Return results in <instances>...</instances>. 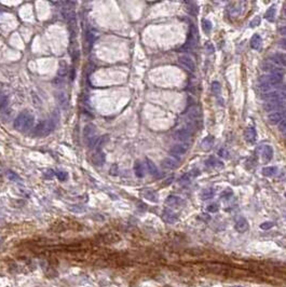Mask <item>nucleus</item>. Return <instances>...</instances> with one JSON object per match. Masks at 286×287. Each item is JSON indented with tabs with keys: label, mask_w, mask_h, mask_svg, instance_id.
Masks as SVG:
<instances>
[{
	"label": "nucleus",
	"mask_w": 286,
	"mask_h": 287,
	"mask_svg": "<svg viewBox=\"0 0 286 287\" xmlns=\"http://www.w3.org/2000/svg\"><path fill=\"white\" fill-rule=\"evenodd\" d=\"M35 122V116L29 111H23L14 120V127L20 132H27L32 129Z\"/></svg>",
	"instance_id": "1"
},
{
	"label": "nucleus",
	"mask_w": 286,
	"mask_h": 287,
	"mask_svg": "<svg viewBox=\"0 0 286 287\" xmlns=\"http://www.w3.org/2000/svg\"><path fill=\"white\" fill-rule=\"evenodd\" d=\"M83 139L89 148H94L95 146H97L98 140H100V137H98L96 127H95L94 124L90 123V124H87V125L84 127Z\"/></svg>",
	"instance_id": "2"
},
{
	"label": "nucleus",
	"mask_w": 286,
	"mask_h": 287,
	"mask_svg": "<svg viewBox=\"0 0 286 287\" xmlns=\"http://www.w3.org/2000/svg\"><path fill=\"white\" fill-rule=\"evenodd\" d=\"M54 127H55V123H54V121H53L52 119H47L45 121L40 122L37 127H35L34 135L39 137L47 136V135H49L52 132Z\"/></svg>",
	"instance_id": "3"
},
{
	"label": "nucleus",
	"mask_w": 286,
	"mask_h": 287,
	"mask_svg": "<svg viewBox=\"0 0 286 287\" xmlns=\"http://www.w3.org/2000/svg\"><path fill=\"white\" fill-rule=\"evenodd\" d=\"M63 15L65 17L66 22L68 24L69 30H70L71 34V38L74 37L76 35V29H77V17H76V13L72 8L70 7H65V9L63 10Z\"/></svg>",
	"instance_id": "4"
},
{
	"label": "nucleus",
	"mask_w": 286,
	"mask_h": 287,
	"mask_svg": "<svg viewBox=\"0 0 286 287\" xmlns=\"http://www.w3.org/2000/svg\"><path fill=\"white\" fill-rule=\"evenodd\" d=\"M95 40V34L92 29H88L84 32V39H83V50L85 53H89L92 50L93 43Z\"/></svg>",
	"instance_id": "5"
},
{
	"label": "nucleus",
	"mask_w": 286,
	"mask_h": 287,
	"mask_svg": "<svg viewBox=\"0 0 286 287\" xmlns=\"http://www.w3.org/2000/svg\"><path fill=\"white\" fill-rule=\"evenodd\" d=\"M174 139L178 140V142H187L190 139L191 137V133L188 129H178L174 132Z\"/></svg>",
	"instance_id": "6"
},
{
	"label": "nucleus",
	"mask_w": 286,
	"mask_h": 287,
	"mask_svg": "<svg viewBox=\"0 0 286 287\" xmlns=\"http://www.w3.org/2000/svg\"><path fill=\"white\" fill-rule=\"evenodd\" d=\"M178 62H179V64H180L181 66L185 67L187 70L193 71L194 69H195V63H194V61L192 60L191 57H190V56L181 55L180 57L178 58Z\"/></svg>",
	"instance_id": "7"
},
{
	"label": "nucleus",
	"mask_w": 286,
	"mask_h": 287,
	"mask_svg": "<svg viewBox=\"0 0 286 287\" xmlns=\"http://www.w3.org/2000/svg\"><path fill=\"white\" fill-rule=\"evenodd\" d=\"M284 107V103L282 100H270L267 103L263 104V109L267 112H271V111H276L278 109H282Z\"/></svg>",
	"instance_id": "8"
},
{
	"label": "nucleus",
	"mask_w": 286,
	"mask_h": 287,
	"mask_svg": "<svg viewBox=\"0 0 286 287\" xmlns=\"http://www.w3.org/2000/svg\"><path fill=\"white\" fill-rule=\"evenodd\" d=\"M282 80H283V72H274V74H270L269 76L266 77L263 81L273 87V85H278V83H281Z\"/></svg>",
	"instance_id": "9"
},
{
	"label": "nucleus",
	"mask_w": 286,
	"mask_h": 287,
	"mask_svg": "<svg viewBox=\"0 0 286 287\" xmlns=\"http://www.w3.org/2000/svg\"><path fill=\"white\" fill-rule=\"evenodd\" d=\"M285 118V114L282 111H275V112H271L269 116H268V122L271 124V125H275V124H278L280 122Z\"/></svg>",
	"instance_id": "10"
},
{
	"label": "nucleus",
	"mask_w": 286,
	"mask_h": 287,
	"mask_svg": "<svg viewBox=\"0 0 286 287\" xmlns=\"http://www.w3.org/2000/svg\"><path fill=\"white\" fill-rule=\"evenodd\" d=\"M105 161H106V158H105L104 152H103L100 149H97V150L94 152V154L92 155L93 164L96 166H102V165H104Z\"/></svg>",
	"instance_id": "11"
},
{
	"label": "nucleus",
	"mask_w": 286,
	"mask_h": 287,
	"mask_svg": "<svg viewBox=\"0 0 286 287\" xmlns=\"http://www.w3.org/2000/svg\"><path fill=\"white\" fill-rule=\"evenodd\" d=\"M188 148H189L188 144H177L171 148L170 152L173 155H183L188 151Z\"/></svg>",
	"instance_id": "12"
},
{
	"label": "nucleus",
	"mask_w": 286,
	"mask_h": 287,
	"mask_svg": "<svg viewBox=\"0 0 286 287\" xmlns=\"http://www.w3.org/2000/svg\"><path fill=\"white\" fill-rule=\"evenodd\" d=\"M187 116L191 121H199L201 118V109L198 106H192L187 112Z\"/></svg>",
	"instance_id": "13"
},
{
	"label": "nucleus",
	"mask_w": 286,
	"mask_h": 287,
	"mask_svg": "<svg viewBox=\"0 0 286 287\" xmlns=\"http://www.w3.org/2000/svg\"><path fill=\"white\" fill-rule=\"evenodd\" d=\"M270 61L272 62L275 66L278 67H284L286 66V56L283 54H274L271 56Z\"/></svg>",
	"instance_id": "14"
},
{
	"label": "nucleus",
	"mask_w": 286,
	"mask_h": 287,
	"mask_svg": "<svg viewBox=\"0 0 286 287\" xmlns=\"http://www.w3.org/2000/svg\"><path fill=\"white\" fill-rule=\"evenodd\" d=\"M235 230L239 232H245L248 230V222L244 217H240L235 221Z\"/></svg>",
	"instance_id": "15"
},
{
	"label": "nucleus",
	"mask_w": 286,
	"mask_h": 287,
	"mask_svg": "<svg viewBox=\"0 0 286 287\" xmlns=\"http://www.w3.org/2000/svg\"><path fill=\"white\" fill-rule=\"evenodd\" d=\"M261 155H263V161H266V162H270L273 158V148L269 145L263 146V151H261Z\"/></svg>",
	"instance_id": "16"
},
{
	"label": "nucleus",
	"mask_w": 286,
	"mask_h": 287,
	"mask_svg": "<svg viewBox=\"0 0 286 287\" xmlns=\"http://www.w3.org/2000/svg\"><path fill=\"white\" fill-rule=\"evenodd\" d=\"M162 217L163 219H164V221H166L168 224H175L176 221H177V216H176L172 211H170V209H165V211L163 212Z\"/></svg>",
	"instance_id": "17"
},
{
	"label": "nucleus",
	"mask_w": 286,
	"mask_h": 287,
	"mask_svg": "<svg viewBox=\"0 0 286 287\" xmlns=\"http://www.w3.org/2000/svg\"><path fill=\"white\" fill-rule=\"evenodd\" d=\"M256 137H257V134H256V130L254 127H248L245 130L244 138L248 142H254L256 140Z\"/></svg>",
	"instance_id": "18"
},
{
	"label": "nucleus",
	"mask_w": 286,
	"mask_h": 287,
	"mask_svg": "<svg viewBox=\"0 0 286 287\" xmlns=\"http://www.w3.org/2000/svg\"><path fill=\"white\" fill-rule=\"evenodd\" d=\"M177 164H178V161L173 158H166L162 161V167L166 169H175L176 166H177Z\"/></svg>",
	"instance_id": "19"
},
{
	"label": "nucleus",
	"mask_w": 286,
	"mask_h": 287,
	"mask_svg": "<svg viewBox=\"0 0 286 287\" xmlns=\"http://www.w3.org/2000/svg\"><path fill=\"white\" fill-rule=\"evenodd\" d=\"M134 172H135V175L138 178H143L145 176V169L142 162H139V161L135 162V164H134Z\"/></svg>",
	"instance_id": "20"
},
{
	"label": "nucleus",
	"mask_w": 286,
	"mask_h": 287,
	"mask_svg": "<svg viewBox=\"0 0 286 287\" xmlns=\"http://www.w3.org/2000/svg\"><path fill=\"white\" fill-rule=\"evenodd\" d=\"M260 45H261V37L258 34H255L252 37V39H251V47L254 50H258Z\"/></svg>",
	"instance_id": "21"
},
{
	"label": "nucleus",
	"mask_w": 286,
	"mask_h": 287,
	"mask_svg": "<svg viewBox=\"0 0 286 287\" xmlns=\"http://www.w3.org/2000/svg\"><path fill=\"white\" fill-rule=\"evenodd\" d=\"M165 203L170 206H177L181 203V200L179 197H176V195H170L166 199Z\"/></svg>",
	"instance_id": "22"
},
{
	"label": "nucleus",
	"mask_w": 286,
	"mask_h": 287,
	"mask_svg": "<svg viewBox=\"0 0 286 287\" xmlns=\"http://www.w3.org/2000/svg\"><path fill=\"white\" fill-rule=\"evenodd\" d=\"M276 172H278V169L275 166H267L263 169V175L266 177H272L276 174Z\"/></svg>",
	"instance_id": "23"
},
{
	"label": "nucleus",
	"mask_w": 286,
	"mask_h": 287,
	"mask_svg": "<svg viewBox=\"0 0 286 287\" xmlns=\"http://www.w3.org/2000/svg\"><path fill=\"white\" fill-rule=\"evenodd\" d=\"M146 165H147L148 172H149L150 174L153 175V176L158 175V167L155 166V164L153 163L152 161L149 160V159H146Z\"/></svg>",
	"instance_id": "24"
},
{
	"label": "nucleus",
	"mask_w": 286,
	"mask_h": 287,
	"mask_svg": "<svg viewBox=\"0 0 286 287\" xmlns=\"http://www.w3.org/2000/svg\"><path fill=\"white\" fill-rule=\"evenodd\" d=\"M215 192H214V189L212 188H208V189H204L200 194V198L202 200H208V199H212L214 197Z\"/></svg>",
	"instance_id": "25"
},
{
	"label": "nucleus",
	"mask_w": 286,
	"mask_h": 287,
	"mask_svg": "<svg viewBox=\"0 0 286 287\" xmlns=\"http://www.w3.org/2000/svg\"><path fill=\"white\" fill-rule=\"evenodd\" d=\"M213 144H214V137L213 136L205 137L202 142V148L204 149V150H208V149L212 148Z\"/></svg>",
	"instance_id": "26"
},
{
	"label": "nucleus",
	"mask_w": 286,
	"mask_h": 287,
	"mask_svg": "<svg viewBox=\"0 0 286 287\" xmlns=\"http://www.w3.org/2000/svg\"><path fill=\"white\" fill-rule=\"evenodd\" d=\"M57 98H58V102H60V105L62 106L64 109H67V107H68V99L66 97V95L64 94V93H58Z\"/></svg>",
	"instance_id": "27"
},
{
	"label": "nucleus",
	"mask_w": 286,
	"mask_h": 287,
	"mask_svg": "<svg viewBox=\"0 0 286 287\" xmlns=\"http://www.w3.org/2000/svg\"><path fill=\"white\" fill-rule=\"evenodd\" d=\"M275 7L272 5L270 8L268 9L267 12L265 13V17L268 20V21H273L274 20V16H275Z\"/></svg>",
	"instance_id": "28"
},
{
	"label": "nucleus",
	"mask_w": 286,
	"mask_h": 287,
	"mask_svg": "<svg viewBox=\"0 0 286 287\" xmlns=\"http://www.w3.org/2000/svg\"><path fill=\"white\" fill-rule=\"evenodd\" d=\"M8 105H9L8 97H7L5 95H3L2 97L0 98V112H3L5 109L8 108Z\"/></svg>",
	"instance_id": "29"
},
{
	"label": "nucleus",
	"mask_w": 286,
	"mask_h": 287,
	"mask_svg": "<svg viewBox=\"0 0 286 287\" xmlns=\"http://www.w3.org/2000/svg\"><path fill=\"white\" fill-rule=\"evenodd\" d=\"M67 66H66V64L64 63V62H60V69H58V78H64V77L67 75Z\"/></svg>",
	"instance_id": "30"
},
{
	"label": "nucleus",
	"mask_w": 286,
	"mask_h": 287,
	"mask_svg": "<svg viewBox=\"0 0 286 287\" xmlns=\"http://www.w3.org/2000/svg\"><path fill=\"white\" fill-rule=\"evenodd\" d=\"M202 28L204 30L205 34H210L211 30H212V23H211L208 20H203L202 21Z\"/></svg>",
	"instance_id": "31"
},
{
	"label": "nucleus",
	"mask_w": 286,
	"mask_h": 287,
	"mask_svg": "<svg viewBox=\"0 0 286 287\" xmlns=\"http://www.w3.org/2000/svg\"><path fill=\"white\" fill-rule=\"evenodd\" d=\"M259 91L263 93H269L271 91V89H272V87H271L270 84H268L266 81H263L261 83L259 84Z\"/></svg>",
	"instance_id": "32"
},
{
	"label": "nucleus",
	"mask_w": 286,
	"mask_h": 287,
	"mask_svg": "<svg viewBox=\"0 0 286 287\" xmlns=\"http://www.w3.org/2000/svg\"><path fill=\"white\" fill-rule=\"evenodd\" d=\"M212 92L215 95H220L221 93V87L217 81H214L212 83Z\"/></svg>",
	"instance_id": "33"
},
{
	"label": "nucleus",
	"mask_w": 286,
	"mask_h": 287,
	"mask_svg": "<svg viewBox=\"0 0 286 287\" xmlns=\"http://www.w3.org/2000/svg\"><path fill=\"white\" fill-rule=\"evenodd\" d=\"M7 176H8V178L10 179V180H12V182H19V180H21V179H20V177L12 171H8V173H7Z\"/></svg>",
	"instance_id": "34"
},
{
	"label": "nucleus",
	"mask_w": 286,
	"mask_h": 287,
	"mask_svg": "<svg viewBox=\"0 0 286 287\" xmlns=\"http://www.w3.org/2000/svg\"><path fill=\"white\" fill-rule=\"evenodd\" d=\"M232 195H233V191H232V189H230V188L223 190V192H221V198L223 199H229L230 197H232Z\"/></svg>",
	"instance_id": "35"
},
{
	"label": "nucleus",
	"mask_w": 286,
	"mask_h": 287,
	"mask_svg": "<svg viewBox=\"0 0 286 287\" xmlns=\"http://www.w3.org/2000/svg\"><path fill=\"white\" fill-rule=\"evenodd\" d=\"M145 198L147 199V200L152 201V202H157L158 201L157 195H155L153 192H151V191H147V192L145 193Z\"/></svg>",
	"instance_id": "36"
},
{
	"label": "nucleus",
	"mask_w": 286,
	"mask_h": 287,
	"mask_svg": "<svg viewBox=\"0 0 286 287\" xmlns=\"http://www.w3.org/2000/svg\"><path fill=\"white\" fill-rule=\"evenodd\" d=\"M56 176H57V178L60 179V180H62V182H65L66 179L68 178V174L63 171H58L57 173H56Z\"/></svg>",
	"instance_id": "37"
},
{
	"label": "nucleus",
	"mask_w": 286,
	"mask_h": 287,
	"mask_svg": "<svg viewBox=\"0 0 286 287\" xmlns=\"http://www.w3.org/2000/svg\"><path fill=\"white\" fill-rule=\"evenodd\" d=\"M273 226H274V224H273L272 221H266V222L260 224V228H261L263 230H269V229H271Z\"/></svg>",
	"instance_id": "38"
},
{
	"label": "nucleus",
	"mask_w": 286,
	"mask_h": 287,
	"mask_svg": "<svg viewBox=\"0 0 286 287\" xmlns=\"http://www.w3.org/2000/svg\"><path fill=\"white\" fill-rule=\"evenodd\" d=\"M278 129L280 132H285L286 131V117L278 124Z\"/></svg>",
	"instance_id": "39"
},
{
	"label": "nucleus",
	"mask_w": 286,
	"mask_h": 287,
	"mask_svg": "<svg viewBox=\"0 0 286 287\" xmlns=\"http://www.w3.org/2000/svg\"><path fill=\"white\" fill-rule=\"evenodd\" d=\"M188 5H190V7H188V11H189L191 14H197L198 12V7L194 5V2H188Z\"/></svg>",
	"instance_id": "40"
},
{
	"label": "nucleus",
	"mask_w": 286,
	"mask_h": 287,
	"mask_svg": "<svg viewBox=\"0 0 286 287\" xmlns=\"http://www.w3.org/2000/svg\"><path fill=\"white\" fill-rule=\"evenodd\" d=\"M218 208H219V206H218V204H216V203H213V204H210V205L208 206V212H210V213H216V212L218 211Z\"/></svg>",
	"instance_id": "41"
},
{
	"label": "nucleus",
	"mask_w": 286,
	"mask_h": 287,
	"mask_svg": "<svg viewBox=\"0 0 286 287\" xmlns=\"http://www.w3.org/2000/svg\"><path fill=\"white\" fill-rule=\"evenodd\" d=\"M260 24V17L259 16H256L252 22H251V27H256Z\"/></svg>",
	"instance_id": "42"
},
{
	"label": "nucleus",
	"mask_w": 286,
	"mask_h": 287,
	"mask_svg": "<svg viewBox=\"0 0 286 287\" xmlns=\"http://www.w3.org/2000/svg\"><path fill=\"white\" fill-rule=\"evenodd\" d=\"M278 45H280V47H281V49H283V50L286 51V38H283V39L280 40Z\"/></svg>",
	"instance_id": "43"
},
{
	"label": "nucleus",
	"mask_w": 286,
	"mask_h": 287,
	"mask_svg": "<svg viewBox=\"0 0 286 287\" xmlns=\"http://www.w3.org/2000/svg\"><path fill=\"white\" fill-rule=\"evenodd\" d=\"M278 32H280V34L281 35L286 36V26H283V27H281V28H278Z\"/></svg>",
	"instance_id": "44"
},
{
	"label": "nucleus",
	"mask_w": 286,
	"mask_h": 287,
	"mask_svg": "<svg viewBox=\"0 0 286 287\" xmlns=\"http://www.w3.org/2000/svg\"><path fill=\"white\" fill-rule=\"evenodd\" d=\"M281 96H282V99H286V90H282Z\"/></svg>",
	"instance_id": "45"
},
{
	"label": "nucleus",
	"mask_w": 286,
	"mask_h": 287,
	"mask_svg": "<svg viewBox=\"0 0 286 287\" xmlns=\"http://www.w3.org/2000/svg\"><path fill=\"white\" fill-rule=\"evenodd\" d=\"M202 218H203V219H205V220H206V221H208V220H210V219H211V217H208V215H206V214H202Z\"/></svg>",
	"instance_id": "46"
},
{
	"label": "nucleus",
	"mask_w": 286,
	"mask_h": 287,
	"mask_svg": "<svg viewBox=\"0 0 286 287\" xmlns=\"http://www.w3.org/2000/svg\"><path fill=\"white\" fill-rule=\"evenodd\" d=\"M3 95H5V94H3V93H2V91H1V89H0V98L2 97Z\"/></svg>",
	"instance_id": "47"
},
{
	"label": "nucleus",
	"mask_w": 286,
	"mask_h": 287,
	"mask_svg": "<svg viewBox=\"0 0 286 287\" xmlns=\"http://www.w3.org/2000/svg\"><path fill=\"white\" fill-rule=\"evenodd\" d=\"M233 287H243V286H233Z\"/></svg>",
	"instance_id": "48"
},
{
	"label": "nucleus",
	"mask_w": 286,
	"mask_h": 287,
	"mask_svg": "<svg viewBox=\"0 0 286 287\" xmlns=\"http://www.w3.org/2000/svg\"><path fill=\"white\" fill-rule=\"evenodd\" d=\"M284 12H285V15H286V9H285V11H284Z\"/></svg>",
	"instance_id": "49"
},
{
	"label": "nucleus",
	"mask_w": 286,
	"mask_h": 287,
	"mask_svg": "<svg viewBox=\"0 0 286 287\" xmlns=\"http://www.w3.org/2000/svg\"><path fill=\"white\" fill-rule=\"evenodd\" d=\"M285 195H286V194H285Z\"/></svg>",
	"instance_id": "50"
}]
</instances>
